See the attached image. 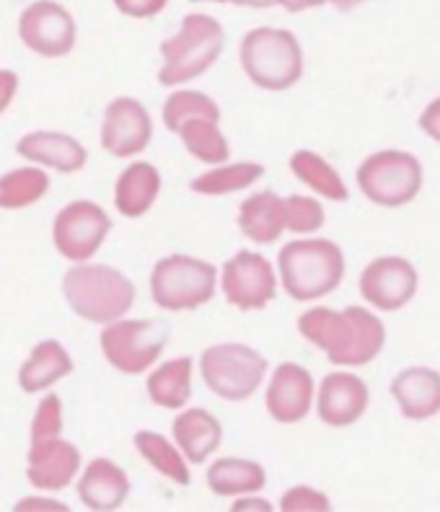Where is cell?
I'll use <instances>...</instances> for the list:
<instances>
[{
    "mask_svg": "<svg viewBox=\"0 0 440 512\" xmlns=\"http://www.w3.org/2000/svg\"><path fill=\"white\" fill-rule=\"evenodd\" d=\"M298 331L329 357V363L340 368L368 365L381 355L386 344L381 319L360 306H350L345 311L308 308L298 319Z\"/></svg>",
    "mask_w": 440,
    "mask_h": 512,
    "instance_id": "obj_1",
    "label": "cell"
},
{
    "mask_svg": "<svg viewBox=\"0 0 440 512\" xmlns=\"http://www.w3.org/2000/svg\"><path fill=\"white\" fill-rule=\"evenodd\" d=\"M63 295L76 316L104 326L127 316L138 298V290L120 269L81 262L65 272Z\"/></svg>",
    "mask_w": 440,
    "mask_h": 512,
    "instance_id": "obj_2",
    "label": "cell"
},
{
    "mask_svg": "<svg viewBox=\"0 0 440 512\" xmlns=\"http://www.w3.org/2000/svg\"><path fill=\"white\" fill-rule=\"evenodd\" d=\"M226 47V29L210 13H187L174 37L161 42V86H182L208 73Z\"/></svg>",
    "mask_w": 440,
    "mask_h": 512,
    "instance_id": "obj_3",
    "label": "cell"
},
{
    "mask_svg": "<svg viewBox=\"0 0 440 512\" xmlns=\"http://www.w3.org/2000/svg\"><path fill=\"white\" fill-rule=\"evenodd\" d=\"M280 282L293 300H319L340 288L345 277V254L327 238H298L277 256Z\"/></svg>",
    "mask_w": 440,
    "mask_h": 512,
    "instance_id": "obj_4",
    "label": "cell"
},
{
    "mask_svg": "<svg viewBox=\"0 0 440 512\" xmlns=\"http://www.w3.org/2000/svg\"><path fill=\"white\" fill-rule=\"evenodd\" d=\"M239 60L246 78L264 91H288L303 75L301 42L277 26L249 29L241 39Z\"/></svg>",
    "mask_w": 440,
    "mask_h": 512,
    "instance_id": "obj_5",
    "label": "cell"
},
{
    "mask_svg": "<svg viewBox=\"0 0 440 512\" xmlns=\"http://www.w3.org/2000/svg\"><path fill=\"white\" fill-rule=\"evenodd\" d=\"M218 290V269L205 259L171 254L158 259L151 272V298L169 313L197 311Z\"/></svg>",
    "mask_w": 440,
    "mask_h": 512,
    "instance_id": "obj_6",
    "label": "cell"
},
{
    "mask_svg": "<svg viewBox=\"0 0 440 512\" xmlns=\"http://www.w3.org/2000/svg\"><path fill=\"white\" fill-rule=\"evenodd\" d=\"M267 368V357L249 344H213L200 355L202 381L226 401H246L257 394Z\"/></svg>",
    "mask_w": 440,
    "mask_h": 512,
    "instance_id": "obj_7",
    "label": "cell"
},
{
    "mask_svg": "<svg viewBox=\"0 0 440 512\" xmlns=\"http://www.w3.org/2000/svg\"><path fill=\"white\" fill-rule=\"evenodd\" d=\"M169 342V329L158 321L117 319L104 324L99 334L101 352L117 373L143 375L158 363V357Z\"/></svg>",
    "mask_w": 440,
    "mask_h": 512,
    "instance_id": "obj_8",
    "label": "cell"
},
{
    "mask_svg": "<svg viewBox=\"0 0 440 512\" xmlns=\"http://www.w3.org/2000/svg\"><path fill=\"white\" fill-rule=\"evenodd\" d=\"M360 192L381 207H402L422 189V166L404 150H378L358 169Z\"/></svg>",
    "mask_w": 440,
    "mask_h": 512,
    "instance_id": "obj_9",
    "label": "cell"
},
{
    "mask_svg": "<svg viewBox=\"0 0 440 512\" xmlns=\"http://www.w3.org/2000/svg\"><path fill=\"white\" fill-rule=\"evenodd\" d=\"M109 233L112 220L107 210L91 200H76L57 213L52 223V244L63 259L81 264L94 259Z\"/></svg>",
    "mask_w": 440,
    "mask_h": 512,
    "instance_id": "obj_10",
    "label": "cell"
},
{
    "mask_svg": "<svg viewBox=\"0 0 440 512\" xmlns=\"http://www.w3.org/2000/svg\"><path fill=\"white\" fill-rule=\"evenodd\" d=\"M19 39L34 55L57 60L73 52L78 26L73 13L57 0H34L19 16Z\"/></svg>",
    "mask_w": 440,
    "mask_h": 512,
    "instance_id": "obj_11",
    "label": "cell"
},
{
    "mask_svg": "<svg viewBox=\"0 0 440 512\" xmlns=\"http://www.w3.org/2000/svg\"><path fill=\"white\" fill-rule=\"evenodd\" d=\"M218 285L233 308L259 311L277 295V275L270 259L257 251H239L220 269Z\"/></svg>",
    "mask_w": 440,
    "mask_h": 512,
    "instance_id": "obj_12",
    "label": "cell"
},
{
    "mask_svg": "<svg viewBox=\"0 0 440 512\" xmlns=\"http://www.w3.org/2000/svg\"><path fill=\"white\" fill-rule=\"evenodd\" d=\"M101 148L114 158L140 156L153 140V119L138 99L120 96L104 112L99 132Z\"/></svg>",
    "mask_w": 440,
    "mask_h": 512,
    "instance_id": "obj_13",
    "label": "cell"
},
{
    "mask_svg": "<svg viewBox=\"0 0 440 512\" xmlns=\"http://www.w3.org/2000/svg\"><path fill=\"white\" fill-rule=\"evenodd\" d=\"M417 269L402 256L373 259L360 275V295L378 311H399L415 298Z\"/></svg>",
    "mask_w": 440,
    "mask_h": 512,
    "instance_id": "obj_14",
    "label": "cell"
},
{
    "mask_svg": "<svg viewBox=\"0 0 440 512\" xmlns=\"http://www.w3.org/2000/svg\"><path fill=\"white\" fill-rule=\"evenodd\" d=\"M81 474V450L57 438L34 440L26 453V479L39 492H60Z\"/></svg>",
    "mask_w": 440,
    "mask_h": 512,
    "instance_id": "obj_15",
    "label": "cell"
},
{
    "mask_svg": "<svg viewBox=\"0 0 440 512\" xmlns=\"http://www.w3.org/2000/svg\"><path fill=\"white\" fill-rule=\"evenodd\" d=\"M267 412L280 425H296L314 406V378L303 365L280 363L264 394Z\"/></svg>",
    "mask_w": 440,
    "mask_h": 512,
    "instance_id": "obj_16",
    "label": "cell"
},
{
    "mask_svg": "<svg viewBox=\"0 0 440 512\" xmlns=\"http://www.w3.org/2000/svg\"><path fill=\"white\" fill-rule=\"evenodd\" d=\"M368 386L355 373H329L316 394V412L329 427L355 425L368 409Z\"/></svg>",
    "mask_w": 440,
    "mask_h": 512,
    "instance_id": "obj_17",
    "label": "cell"
},
{
    "mask_svg": "<svg viewBox=\"0 0 440 512\" xmlns=\"http://www.w3.org/2000/svg\"><path fill=\"white\" fill-rule=\"evenodd\" d=\"M16 153L34 166L52 169L57 174H78L86 166L88 153L73 135L55 130L26 132L16 143Z\"/></svg>",
    "mask_w": 440,
    "mask_h": 512,
    "instance_id": "obj_18",
    "label": "cell"
},
{
    "mask_svg": "<svg viewBox=\"0 0 440 512\" xmlns=\"http://www.w3.org/2000/svg\"><path fill=\"white\" fill-rule=\"evenodd\" d=\"M78 500L94 512H112L130 497V479L109 458H94L78 479Z\"/></svg>",
    "mask_w": 440,
    "mask_h": 512,
    "instance_id": "obj_19",
    "label": "cell"
},
{
    "mask_svg": "<svg viewBox=\"0 0 440 512\" xmlns=\"http://www.w3.org/2000/svg\"><path fill=\"white\" fill-rule=\"evenodd\" d=\"M171 435H174V445L182 450L189 466H202L220 448L223 425L215 414L197 406V409H184V412L176 414Z\"/></svg>",
    "mask_w": 440,
    "mask_h": 512,
    "instance_id": "obj_20",
    "label": "cell"
},
{
    "mask_svg": "<svg viewBox=\"0 0 440 512\" xmlns=\"http://www.w3.org/2000/svg\"><path fill=\"white\" fill-rule=\"evenodd\" d=\"M391 394L407 419H430L440 412V373L433 368H407L391 381Z\"/></svg>",
    "mask_w": 440,
    "mask_h": 512,
    "instance_id": "obj_21",
    "label": "cell"
},
{
    "mask_svg": "<svg viewBox=\"0 0 440 512\" xmlns=\"http://www.w3.org/2000/svg\"><path fill=\"white\" fill-rule=\"evenodd\" d=\"M73 373V357L57 339H44L19 368V388L24 394H44Z\"/></svg>",
    "mask_w": 440,
    "mask_h": 512,
    "instance_id": "obj_22",
    "label": "cell"
},
{
    "mask_svg": "<svg viewBox=\"0 0 440 512\" xmlns=\"http://www.w3.org/2000/svg\"><path fill=\"white\" fill-rule=\"evenodd\" d=\"M161 194V174L153 163H130L114 184V207L125 218H143Z\"/></svg>",
    "mask_w": 440,
    "mask_h": 512,
    "instance_id": "obj_23",
    "label": "cell"
},
{
    "mask_svg": "<svg viewBox=\"0 0 440 512\" xmlns=\"http://www.w3.org/2000/svg\"><path fill=\"white\" fill-rule=\"evenodd\" d=\"M239 228L252 244H275L285 228V200L275 192H257L239 207Z\"/></svg>",
    "mask_w": 440,
    "mask_h": 512,
    "instance_id": "obj_24",
    "label": "cell"
},
{
    "mask_svg": "<svg viewBox=\"0 0 440 512\" xmlns=\"http://www.w3.org/2000/svg\"><path fill=\"white\" fill-rule=\"evenodd\" d=\"M210 492L218 497H241V494H257L267 484L262 463L249 458H218L210 463L205 474Z\"/></svg>",
    "mask_w": 440,
    "mask_h": 512,
    "instance_id": "obj_25",
    "label": "cell"
},
{
    "mask_svg": "<svg viewBox=\"0 0 440 512\" xmlns=\"http://www.w3.org/2000/svg\"><path fill=\"white\" fill-rule=\"evenodd\" d=\"M192 357H174L148 375V399L161 409H184L192 399Z\"/></svg>",
    "mask_w": 440,
    "mask_h": 512,
    "instance_id": "obj_26",
    "label": "cell"
},
{
    "mask_svg": "<svg viewBox=\"0 0 440 512\" xmlns=\"http://www.w3.org/2000/svg\"><path fill=\"white\" fill-rule=\"evenodd\" d=\"M135 450L140 453L143 461H148V466H153V471L164 476V479L174 481L179 487H187L192 481V471H189L187 458L182 456V450L176 448L169 438L158 435L153 430H140L135 435Z\"/></svg>",
    "mask_w": 440,
    "mask_h": 512,
    "instance_id": "obj_27",
    "label": "cell"
},
{
    "mask_svg": "<svg viewBox=\"0 0 440 512\" xmlns=\"http://www.w3.org/2000/svg\"><path fill=\"white\" fill-rule=\"evenodd\" d=\"M264 176L262 163L241 161V163H218L205 174L195 176L189 182V189L205 197H223V194H236L252 187Z\"/></svg>",
    "mask_w": 440,
    "mask_h": 512,
    "instance_id": "obj_28",
    "label": "cell"
},
{
    "mask_svg": "<svg viewBox=\"0 0 440 512\" xmlns=\"http://www.w3.org/2000/svg\"><path fill=\"white\" fill-rule=\"evenodd\" d=\"M290 171L306 184L308 189H314L324 200L332 202H347L350 192H347L342 176L334 171L332 163L327 158H321L314 150H296L290 156Z\"/></svg>",
    "mask_w": 440,
    "mask_h": 512,
    "instance_id": "obj_29",
    "label": "cell"
},
{
    "mask_svg": "<svg viewBox=\"0 0 440 512\" xmlns=\"http://www.w3.org/2000/svg\"><path fill=\"white\" fill-rule=\"evenodd\" d=\"M50 192V176L42 166H24L0 176V210H24Z\"/></svg>",
    "mask_w": 440,
    "mask_h": 512,
    "instance_id": "obj_30",
    "label": "cell"
},
{
    "mask_svg": "<svg viewBox=\"0 0 440 512\" xmlns=\"http://www.w3.org/2000/svg\"><path fill=\"white\" fill-rule=\"evenodd\" d=\"M176 135L182 138V145L189 150V156H195L197 161L218 166V163H226L231 158V145H228L226 135L220 132L218 122L192 119V122L179 127Z\"/></svg>",
    "mask_w": 440,
    "mask_h": 512,
    "instance_id": "obj_31",
    "label": "cell"
},
{
    "mask_svg": "<svg viewBox=\"0 0 440 512\" xmlns=\"http://www.w3.org/2000/svg\"><path fill=\"white\" fill-rule=\"evenodd\" d=\"M161 119L169 132H179V127L192 122V119H210V122H220V107L202 91H192V88H182L174 91L169 99L164 101L161 109Z\"/></svg>",
    "mask_w": 440,
    "mask_h": 512,
    "instance_id": "obj_32",
    "label": "cell"
},
{
    "mask_svg": "<svg viewBox=\"0 0 440 512\" xmlns=\"http://www.w3.org/2000/svg\"><path fill=\"white\" fill-rule=\"evenodd\" d=\"M324 225V207L314 197L290 194L285 197V228L293 233H314Z\"/></svg>",
    "mask_w": 440,
    "mask_h": 512,
    "instance_id": "obj_33",
    "label": "cell"
},
{
    "mask_svg": "<svg viewBox=\"0 0 440 512\" xmlns=\"http://www.w3.org/2000/svg\"><path fill=\"white\" fill-rule=\"evenodd\" d=\"M63 422V401H60V396L44 394L32 419V443L34 440L57 438L63 432Z\"/></svg>",
    "mask_w": 440,
    "mask_h": 512,
    "instance_id": "obj_34",
    "label": "cell"
},
{
    "mask_svg": "<svg viewBox=\"0 0 440 512\" xmlns=\"http://www.w3.org/2000/svg\"><path fill=\"white\" fill-rule=\"evenodd\" d=\"M332 507V502H329V497L324 492H319V489L314 487H303V484H298V487H290L288 492L283 494V500H280V510L285 512H301V510H329Z\"/></svg>",
    "mask_w": 440,
    "mask_h": 512,
    "instance_id": "obj_35",
    "label": "cell"
},
{
    "mask_svg": "<svg viewBox=\"0 0 440 512\" xmlns=\"http://www.w3.org/2000/svg\"><path fill=\"white\" fill-rule=\"evenodd\" d=\"M192 3H218V6H239V8H285L290 13L311 11L324 6L321 0H192Z\"/></svg>",
    "mask_w": 440,
    "mask_h": 512,
    "instance_id": "obj_36",
    "label": "cell"
},
{
    "mask_svg": "<svg viewBox=\"0 0 440 512\" xmlns=\"http://www.w3.org/2000/svg\"><path fill=\"white\" fill-rule=\"evenodd\" d=\"M112 3L127 19H156L169 6V0H112Z\"/></svg>",
    "mask_w": 440,
    "mask_h": 512,
    "instance_id": "obj_37",
    "label": "cell"
},
{
    "mask_svg": "<svg viewBox=\"0 0 440 512\" xmlns=\"http://www.w3.org/2000/svg\"><path fill=\"white\" fill-rule=\"evenodd\" d=\"M16 91H19V75L8 68H0V114L11 107Z\"/></svg>",
    "mask_w": 440,
    "mask_h": 512,
    "instance_id": "obj_38",
    "label": "cell"
},
{
    "mask_svg": "<svg viewBox=\"0 0 440 512\" xmlns=\"http://www.w3.org/2000/svg\"><path fill=\"white\" fill-rule=\"evenodd\" d=\"M420 127L428 138H433L435 143H440V99H435L433 104H428V109L420 114Z\"/></svg>",
    "mask_w": 440,
    "mask_h": 512,
    "instance_id": "obj_39",
    "label": "cell"
},
{
    "mask_svg": "<svg viewBox=\"0 0 440 512\" xmlns=\"http://www.w3.org/2000/svg\"><path fill=\"white\" fill-rule=\"evenodd\" d=\"M13 510H68V505L63 500H50V497H24V500L16 502Z\"/></svg>",
    "mask_w": 440,
    "mask_h": 512,
    "instance_id": "obj_40",
    "label": "cell"
},
{
    "mask_svg": "<svg viewBox=\"0 0 440 512\" xmlns=\"http://www.w3.org/2000/svg\"><path fill=\"white\" fill-rule=\"evenodd\" d=\"M233 507H236V510H249V507H252V510H272V502L259 500L254 494H241V497H236Z\"/></svg>",
    "mask_w": 440,
    "mask_h": 512,
    "instance_id": "obj_41",
    "label": "cell"
},
{
    "mask_svg": "<svg viewBox=\"0 0 440 512\" xmlns=\"http://www.w3.org/2000/svg\"><path fill=\"white\" fill-rule=\"evenodd\" d=\"M321 3H329V6L340 8V11H350V8L360 6V3H365V0H321Z\"/></svg>",
    "mask_w": 440,
    "mask_h": 512,
    "instance_id": "obj_42",
    "label": "cell"
}]
</instances>
